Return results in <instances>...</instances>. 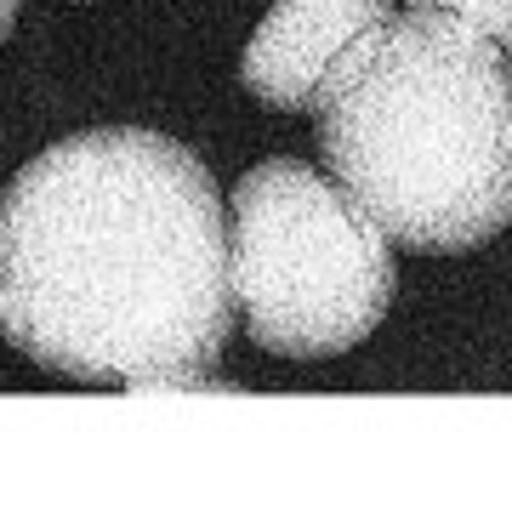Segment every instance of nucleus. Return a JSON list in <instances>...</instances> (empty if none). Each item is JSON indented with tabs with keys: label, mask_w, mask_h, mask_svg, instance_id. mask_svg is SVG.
Here are the masks:
<instances>
[{
	"label": "nucleus",
	"mask_w": 512,
	"mask_h": 512,
	"mask_svg": "<svg viewBox=\"0 0 512 512\" xmlns=\"http://www.w3.org/2000/svg\"><path fill=\"white\" fill-rule=\"evenodd\" d=\"M12 23H18V0H0V40L12 35Z\"/></svg>",
	"instance_id": "nucleus-6"
},
{
	"label": "nucleus",
	"mask_w": 512,
	"mask_h": 512,
	"mask_svg": "<svg viewBox=\"0 0 512 512\" xmlns=\"http://www.w3.org/2000/svg\"><path fill=\"white\" fill-rule=\"evenodd\" d=\"M382 18L393 0H274L239 52V86L262 109L302 114L325 69Z\"/></svg>",
	"instance_id": "nucleus-4"
},
{
	"label": "nucleus",
	"mask_w": 512,
	"mask_h": 512,
	"mask_svg": "<svg viewBox=\"0 0 512 512\" xmlns=\"http://www.w3.org/2000/svg\"><path fill=\"white\" fill-rule=\"evenodd\" d=\"M228 291L274 359H336L382 330L393 245L308 160H262L228 194Z\"/></svg>",
	"instance_id": "nucleus-3"
},
{
	"label": "nucleus",
	"mask_w": 512,
	"mask_h": 512,
	"mask_svg": "<svg viewBox=\"0 0 512 512\" xmlns=\"http://www.w3.org/2000/svg\"><path fill=\"white\" fill-rule=\"evenodd\" d=\"M325 177L421 256H461L512 222V63L444 12H393L313 86Z\"/></svg>",
	"instance_id": "nucleus-2"
},
{
	"label": "nucleus",
	"mask_w": 512,
	"mask_h": 512,
	"mask_svg": "<svg viewBox=\"0 0 512 512\" xmlns=\"http://www.w3.org/2000/svg\"><path fill=\"white\" fill-rule=\"evenodd\" d=\"M410 12H444L461 29H473L512 63V0H404Z\"/></svg>",
	"instance_id": "nucleus-5"
},
{
	"label": "nucleus",
	"mask_w": 512,
	"mask_h": 512,
	"mask_svg": "<svg viewBox=\"0 0 512 512\" xmlns=\"http://www.w3.org/2000/svg\"><path fill=\"white\" fill-rule=\"evenodd\" d=\"M0 330L80 387H217L228 205L200 154L143 126L40 148L0 194Z\"/></svg>",
	"instance_id": "nucleus-1"
}]
</instances>
